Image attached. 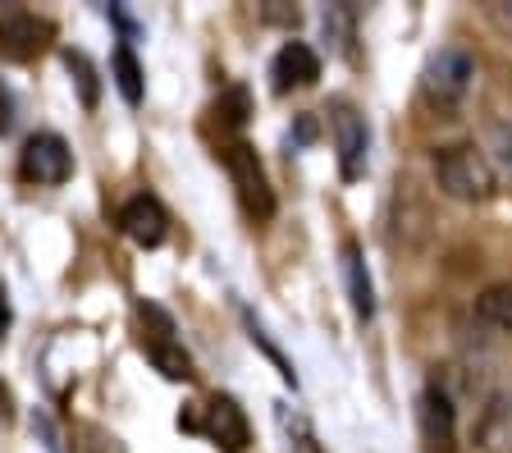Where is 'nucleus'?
Listing matches in <instances>:
<instances>
[{
  "label": "nucleus",
  "mask_w": 512,
  "mask_h": 453,
  "mask_svg": "<svg viewBox=\"0 0 512 453\" xmlns=\"http://www.w3.org/2000/svg\"><path fill=\"white\" fill-rule=\"evenodd\" d=\"M435 184L453 202H490L499 193V170L476 142H453L435 151Z\"/></svg>",
  "instance_id": "nucleus-1"
},
{
  "label": "nucleus",
  "mask_w": 512,
  "mask_h": 453,
  "mask_svg": "<svg viewBox=\"0 0 512 453\" xmlns=\"http://www.w3.org/2000/svg\"><path fill=\"white\" fill-rule=\"evenodd\" d=\"M471 78H476V60L462 46H444V51L430 55L426 74H421V92H426L430 106L453 110L471 92Z\"/></svg>",
  "instance_id": "nucleus-2"
},
{
  "label": "nucleus",
  "mask_w": 512,
  "mask_h": 453,
  "mask_svg": "<svg viewBox=\"0 0 512 453\" xmlns=\"http://www.w3.org/2000/svg\"><path fill=\"white\" fill-rule=\"evenodd\" d=\"M220 161H224V170H229V179H234V188H238V202H243L256 220L275 216V193H270L266 170H261V161H256V151L247 147V142H234V147L220 151Z\"/></svg>",
  "instance_id": "nucleus-3"
},
{
  "label": "nucleus",
  "mask_w": 512,
  "mask_h": 453,
  "mask_svg": "<svg viewBox=\"0 0 512 453\" xmlns=\"http://www.w3.org/2000/svg\"><path fill=\"white\" fill-rule=\"evenodd\" d=\"M19 174L28 184H42V188H60L69 174H74V151L60 133H32L23 142V156H19Z\"/></svg>",
  "instance_id": "nucleus-4"
},
{
  "label": "nucleus",
  "mask_w": 512,
  "mask_h": 453,
  "mask_svg": "<svg viewBox=\"0 0 512 453\" xmlns=\"http://www.w3.org/2000/svg\"><path fill=\"white\" fill-rule=\"evenodd\" d=\"M325 115H330L334 151H339V174L343 179H362L366 174V147H371V138H366V119L357 115L352 101H330Z\"/></svg>",
  "instance_id": "nucleus-5"
},
{
  "label": "nucleus",
  "mask_w": 512,
  "mask_h": 453,
  "mask_svg": "<svg viewBox=\"0 0 512 453\" xmlns=\"http://www.w3.org/2000/svg\"><path fill=\"white\" fill-rule=\"evenodd\" d=\"M416 426H421L426 453L458 449V412H453V403H448V394L439 385L421 389V399H416Z\"/></svg>",
  "instance_id": "nucleus-6"
},
{
  "label": "nucleus",
  "mask_w": 512,
  "mask_h": 453,
  "mask_svg": "<svg viewBox=\"0 0 512 453\" xmlns=\"http://www.w3.org/2000/svg\"><path fill=\"white\" fill-rule=\"evenodd\" d=\"M46 42H51V23L37 19L28 10H5L0 14V55L5 60H32V55H42Z\"/></svg>",
  "instance_id": "nucleus-7"
},
{
  "label": "nucleus",
  "mask_w": 512,
  "mask_h": 453,
  "mask_svg": "<svg viewBox=\"0 0 512 453\" xmlns=\"http://www.w3.org/2000/svg\"><path fill=\"white\" fill-rule=\"evenodd\" d=\"M119 229H124L138 248H156V243H165V234H170V216H165V206L151 193H138L119 211Z\"/></svg>",
  "instance_id": "nucleus-8"
},
{
  "label": "nucleus",
  "mask_w": 512,
  "mask_h": 453,
  "mask_svg": "<svg viewBox=\"0 0 512 453\" xmlns=\"http://www.w3.org/2000/svg\"><path fill=\"white\" fill-rule=\"evenodd\" d=\"M197 431L211 435L224 453H243L247 444H252V431H247L243 408H238L234 399H224V394H215V399L206 403V421L197 426Z\"/></svg>",
  "instance_id": "nucleus-9"
},
{
  "label": "nucleus",
  "mask_w": 512,
  "mask_h": 453,
  "mask_svg": "<svg viewBox=\"0 0 512 453\" xmlns=\"http://www.w3.org/2000/svg\"><path fill=\"white\" fill-rule=\"evenodd\" d=\"M270 78L275 92H293V87H311L320 78V55L307 42H284L270 60Z\"/></svg>",
  "instance_id": "nucleus-10"
},
{
  "label": "nucleus",
  "mask_w": 512,
  "mask_h": 453,
  "mask_svg": "<svg viewBox=\"0 0 512 453\" xmlns=\"http://www.w3.org/2000/svg\"><path fill=\"white\" fill-rule=\"evenodd\" d=\"M343 280H348V298L357 321H371L375 316V289H371V270H366V257L357 243H343Z\"/></svg>",
  "instance_id": "nucleus-11"
},
{
  "label": "nucleus",
  "mask_w": 512,
  "mask_h": 453,
  "mask_svg": "<svg viewBox=\"0 0 512 453\" xmlns=\"http://www.w3.org/2000/svg\"><path fill=\"white\" fill-rule=\"evenodd\" d=\"M142 348H147V357L156 362V371L165 380H192L197 371H192V357L179 348V339H142Z\"/></svg>",
  "instance_id": "nucleus-12"
},
{
  "label": "nucleus",
  "mask_w": 512,
  "mask_h": 453,
  "mask_svg": "<svg viewBox=\"0 0 512 453\" xmlns=\"http://www.w3.org/2000/svg\"><path fill=\"white\" fill-rule=\"evenodd\" d=\"M476 316L490 325V330L512 335V284H490V289L476 298Z\"/></svg>",
  "instance_id": "nucleus-13"
},
{
  "label": "nucleus",
  "mask_w": 512,
  "mask_h": 453,
  "mask_svg": "<svg viewBox=\"0 0 512 453\" xmlns=\"http://www.w3.org/2000/svg\"><path fill=\"white\" fill-rule=\"evenodd\" d=\"M110 74H115L119 97H124L128 106H138V101H142V65H138V55L128 51V46H119V51L110 55Z\"/></svg>",
  "instance_id": "nucleus-14"
},
{
  "label": "nucleus",
  "mask_w": 512,
  "mask_h": 453,
  "mask_svg": "<svg viewBox=\"0 0 512 453\" xmlns=\"http://www.w3.org/2000/svg\"><path fill=\"white\" fill-rule=\"evenodd\" d=\"M64 65H69V74H74V83H78V101H83L87 110H96V101H101V78H96L92 60H87L83 51H64Z\"/></svg>",
  "instance_id": "nucleus-15"
},
{
  "label": "nucleus",
  "mask_w": 512,
  "mask_h": 453,
  "mask_svg": "<svg viewBox=\"0 0 512 453\" xmlns=\"http://www.w3.org/2000/svg\"><path fill=\"white\" fill-rule=\"evenodd\" d=\"M247 115H252V97H247V87H224L220 101H215V119H220L224 129H243Z\"/></svg>",
  "instance_id": "nucleus-16"
},
{
  "label": "nucleus",
  "mask_w": 512,
  "mask_h": 453,
  "mask_svg": "<svg viewBox=\"0 0 512 453\" xmlns=\"http://www.w3.org/2000/svg\"><path fill=\"white\" fill-rule=\"evenodd\" d=\"M279 421H284V431H288V449L293 453H320V440H316V431H311L307 426V417H298V412H293V417H288V412H279Z\"/></svg>",
  "instance_id": "nucleus-17"
},
{
  "label": "nucleus",
  "mask_w": 512,
  "mask_h": 453,
  "mask_svg": "<svg viewBox=\"0 0 512 453\" xmlns=\"http://www.w3.org/2000/svg\"><path fill=\"white\" fill-rule=\"evenodd\" d=\"M243 321H247V330H252V344H261V348H266V357H270V362H275V367H279V376H284L288 385H298V376H293V367H288V362H284V353H279V348L270 344V335H266V330L256 325V316H252V312H243Z\"/></svg>",
  "instance_id": "nucleus-18"
},
{
  "label": "nucleus",
  "mask_w": 512,
  "mask_h": 453,
  "mask_svg": "<svg viewBox=\"0 0 512 453\" xmlns=\"http://www.w3.org/2000/svg\"><path fill=\"white\" fill-rule=\"evenodd\" d=\"M494 161H499L503 174L512 179V129H508V124H499V129H494Z\"/></svg>",
  "instance_id": "nucleus-19"
},
{
  "label": "nucleus",
  "mask_w": 512,
  "mask_h": 453,
  "mask_svg": "<svg viewBox=\"0 0 512 453\" xmlns=\"http://www.w3.org/2000/svg\"><path fill=\"white\" fill-rule=\"evenodd\" d=\"M14 129V92L5 83H0V133Z\"/></svg>",
  "instance_id": "nucleus-20"
},
{
  "label": "nucleus",
  "mask_w": 512,
  "mask_h": 453,
  "mask_svg": "<svg viewBox=\"0 0 512 453\" xmlns=\"http://www.w3.org/2000/svg\"><path fill=\"white\" fill-rule=\"evenodd\" d=\"M490 19H494V23H499L503 33H508V37H512V0H499V5H490Z\"/></svg>",
  "instance_id": "nucleus-21"
},
{
  "label": "nucleus",
  "mask_w": 512,
  "mask_h": 453,
  "mask_svg": "<svg viewBox=\"0 0 512 453\" xmlns=\"http://www.w3.org/2000/svg\"><path fill=\"white\" fill-rule=\"evenodd\" d=\"M10 321H14V312H10V293H5V284H0V339H5Z\"/></svg>",
  "instance_id": "nucleus-22"
},
{
  "label": "nucleus",
  "mask_w": 512,
  "mask_h": 453,
  "mask_svg": "<svg viewBox=\"0 0 512 453\" xmlns=\"http://www.w3.org/2000/svg\"><path fill=\"white\" fill-rule=\"evenodd\" d=\"M266 19H270V23H298V10H279V5H270Z\"/></svg>",
  "instance_id": "nucleus-23"
},
{
  "label": "nucleus",
  "mask_w": 512,
  "mask_h": 453,
  "mask_svg": "<svg viewBox=\"0 0 512 453\" xmlns=\"http://www.w3.org/2000/svg\"><path fill=\"white\" fill-rule=\"evenodd\" d=\"M110 453H115V449H110Z\"/></svg>",
  "instance_id": "nucleus-24"
}]
</instances>
